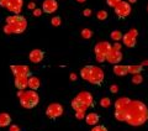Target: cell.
Here are the masks:
<instances>
[{
    "label": "cell",
    "instance_id": "29",
    "mask_svg": "<svg viewBox=\"0 0 148 131\" xmlns=\"http://www.w3.org/2000/svg\"><path fill=\"white\" fill-rule=\"evenodd\" d=\"M121 1H122V0H106V4H108L110 8H114L115 9Z\"/></svg>",
    "mask_w": 148,
    "mask_h": 131
},
{
    "label": "cell",
    "instance_id": "2",
    "mask_svg": "<svg viewBox=\"0 0 148 131\" xmlns=\"http://www.w3.org/2000/svg\"><path fill=\"white\" fill-rule=\"evenodd\" d=\"M80 77L84 79V81L89 82L94 85H101L105 79V73L100 67H96V66H84L80 69Z\"/></svg>",
    "mask_w": 148,
    "mask_h": 131
},
{
    "label": "cell",
    "instance_id": "41",
    "mask_svg": "<svg viewBox=\"0 0 148 131\" xmlns=\"http://www.w3.org/2000/svg\"><path fill=\"white\" fill-rule=\"evenodd\" d=\"M136 1H137V0H128V3H130V4H131V3H136Z\"/></svg>",
    "mask_w": 148,
    "mask_h": 131
},
{
    "label": "cell",
    "instance_id": "35",
    "mask_svg": "<svg viewBox=\"0 0 148 131\" xmlns=\"http://www.w3.org/2000/svg\"><path fill=\"white\" fill-rule=\"evenodd\" d=\"M83 15L86 16V17H89L91 15V10H90V9H84V11H83Z\"/></svg>",
    "mask_w": 148,
    "mask_h": 131
},
{
    "label": "cell",
    "instance_id": "3",
    "mask_svg": "<svg viewBox=\"0 0 148 131\" xmlns=\"http://www.w3.org/2000/svg\"><path fill=\"white\" fill-rule=\"evenodd\" d=\"M27 29V20L22 15H11L6 17V24L4 26V32L6 35L22 34Z\"/></svg>",
    "mask_w": 148,
    "mask_h": 131
},
{
    "label": "cell",
    "instance_id": "36",
    "mask_svg": "<svg viewBox=\"0 0 148 131\" xmlns=\"http://www.w3.org/2000/svg\"><path fill=\"white\" fill-rule=\"evenodd\" d=\"M9 131H20V128H18L17 125H10V128H9Z\"/></svg>",
    "mask_w": 148,
    "mask_h": 131
},
{
    "label": "cell",
    "instance_id": "21",
    "mask_svg": "<svg viewBox=\"0 0 148 131\" xmlns=\"http://www.w3.org/2000/svg\"><path fill=\"white\" fill-rule=\"evenodd\" d=\"M40 85H41V82L37 77H35V76L29 77V88L31 90H37L40 88Z\"/></svg>",
    "mask_w": 148,
    "mask_h": 131
},
{
    "label": "cell",
    "instance_id": "4",
    "mask_svg": "<svg viewBox=\"0 0 148 131\" xmlns=\"http://www.w3.org/2000/svg\"><path fill=\"white\" fill-rule=\"evenodd\" d=\"M17 98L20 100V104L25 109H34L40 103V95L37 94L36 90H18Z\"/></svg>",
    "mask_w": 148,
    "mask_h": 131
},
{
    "label": "cell",
    "instance_id": "43",
    "mask_svg": "<svg viewBox=\"0 0 148 131\" xmlns=\"http://www.w3.org/2000/svg\"><path fill=\"white\" fill-rule=\"evenodd\" d=\"M147 10H148V6H147Z\"/></svg>",
    "mask_w": 148,
    "mask_h": 131
},
{
    "label": "cell",
    "instance_id": "26",
    "mask_svg": "<svg viewBox=\"0 0 148 131\" xmlns=\"http://www.w3.org/2000/svg\"><path fill=\"white\" fill-rule=\"evenodd\" d=\"M96 19L100 21H104L108 19V11L106 10H99L98 12H96Z\"/></svg>",
    "mask_w": 148,
    "mask_h": 131
},
{
    "label": "cell",
    "instance_id": "33",
    "mask_svg": "<svg viewBox=\"0 0 148 131\" xmlns=\"http://www.w3.org/2000/svg\"><path fill=\"white\" fill-rule=\"evenodd\" d=\"M110 92L114 93V94H116V93L119 92V87L116 85V84H112V85L110 87Z\"/></svg>",
    "mask_w": 148,
    "mask_h": 131
},
{
    "label": "cell",
    "instance_id": "9",
    "mask_svg": "<svg viewBox=\"0 0 148 131\" xmlns=\"http://www.w3.org/2000/svg\"><path fill=\"white\" fill-rule=\"evenodd\" d=\"M10 69L14 76H25V77H31V69L29 66L26 64H11Z\"/></svg>",
    "mask_w": 148,
    "mask_h": 131
},
{
    "label": "cell",
    "instance_id": "38",
    "mask_svg": "<svg viewBox=\"0 0 148 131\" xmlns=\"http://www.w3.org/2000/svg\"><path fill=\"white\" fill-rule=\"evenodd\" d=\"M77 74L75 73H71V76H69V79H71V81H77Z\"/></svg>",
    "mask_w": 148,
    "mask_h": 131
},
{
    "label": "cell",
    "instance_id": "20",
    "mask_svg": "<svg viewBox=\"0 0 148 131\" xmlns=\"http://www.w3.org/2000/svg\"><path fill=\"white\" fill-rule=\"evenodd\" d=\"M11 124V116L8 113H0V128H8Z\"/></svg>",
    "mask_w": 148,
    "mask_h": 131
},
{
    "label": "cell",
    "instance_id": "31",
    "mask_svg": "<svg viewBox=\"0 0 148 131\" xmlns=\"http://www.w3.org/2000/svg\"><path fill=\"white\" fill-rule=\"evenodd\" d=\"M85 113L86 111H75V118L78 119V120H82V119H84L85 118Z\"/></svg>",
    "mask_w": 148,
    "mask_h": 131
},
{
    "label": "cell",
    "instance_id": "40",
    "mask_svg": "<svg viewBox=\"0 0 148 131\" xmlns=\"http://www.w3.org/2000/svg\"><path fill=\"white\" fill-rule=\"evenodd\" d=\"M142 66H147V67H148V61H145V62H142Z\"/></svg>",
    "mask_w": 148,
    "mask_h": 131
},
{
    "label": "cell",
    "instance_id": "14",
    "mask_svg": "<svg viewBox=\"0 0 148 131\" xmlns=\"http://www.w3.org/2000/svg\"><path fill=\"white\" fill-rule=\"evenodd\" d=\"M45 58V52L42 50H40V48H35V50H32L30 54H29V59H30V62L32 63H40V62H42Z\"/></svg>",
    "mask_w": 148,
    "mask_h": 131
},
{
    "label": "cell",
    "instance_id": "25",
    "mask_svg": "<svg viewBox=\"0 0 148 131\" xmlns=\"http://www.w3.org/2000/svg\"><path fill=\"white\" fill-rule=\"evenodd\" d=\"M131 82L133 84H136V85H138V84H141L143 82V76L141 73H138V74H133L132 76V79H131Z\"/></svg>",
    "mask_w": 148,
    "mask_h": 131
},
{
    "label": "cell",
    "instance_id": "6",
    "mask_svg": "<svg viewBox=\"0 0 148 131\" xmlns=\"http://www.w3.org/2000/svg\"><path fill=\"white\" fill-rule=\"evenodd\" d=\"M46 115L47 118L51 120H54V119H58L63 115V106L59 104V103H52L47 106L46 109Z\"/></svg>",
    "mask_w": 148,
    "mask_h": 131
},
{
    "label": "cell",
    "instance_id": "12",
    "mask_svg": "<svg viewBox=\"0 0 148 131\" xmlns=\"http://www.w3.org/2000/svg\"><path fill=\"white\" fill-rule=\"evenodd\" d=\"M106 61L111 64H119L122 61V52L121 51L111 48L110 52L108 53V56H106Z\"/></svg>",
    "mask_w": 148,
    "mask_h": 131
},
{
    "label": "cell",
    "instance_id": "18",
    "mask_svg": "<svg viewBox=\"0 0 148 131\" xmlns=\"http://www.w3.org/2000/svg\"><path fill=\"white\" fill-rule=\"evenodd\" d=\"M71 105H72V108H73V109L75 110V111H86V110H88V106L84 104V103H82L77 97L72 100Z\"/></svg>",
    "mask_w": 148,
    "mask_h": 131
},
{
    "label": "cell",
    "instance_id": "1",
    "mask_svg": "<svg viewBox=\"0 0 148 131\" xmlns=\"http://www.w3.org/2000/svg\"><path fill=\"white\" fill-rule=\"evenodd\" d=\"M148 120V108L140 100H131L126 108V123L131 126H141Z\"/></svg>",
    "mask_w": 148,
    "mask_h": 131
},
{
    "label": "cell",
    "instance_id": "13",
    "mask_svg": "<svg viewBox=\"0 0 148 131\" xmlns=\"http://www.w3.org/2000/svg\"><path fill=\"white\" fill-rule=\"evenodd\" d=\"M42 10L45 14H53L58 10V3L57 0H45L42 4Z\"/></svg>",
    "mask_w": 148,
    "mask_h": 131
},
{
    "label": "cell",
    "instance_id": "28",
    "mask_svg": "<svg viewBox=\"0 0 148 131\" xmlns=\"http://www.w3.org/2000/svg\"><path fill=\"white\" fill-rule=\"evenodd\" d=\"M51 24H52L54 27L61 26V24H62V19L59 17V16H54V17H52V20H51Z\"/></svg>",
    "mask_w": 148,
    "mask_h": 131
},
{
    "label": "cell",
    "instance_id": "23",
    "mask_svg": "<svg viewBox=\"0 0 148 131\" xmlns=\"http://www.w3.org/2000/svg\"><path fill=\"white\" fill-rule=\"evenodd\" d=\"M110 37L114 41H116V42H119V41H121L122 40V37H123V34L121 31H119V30H115V31H112L110 34Z\"/></svg>",
    "mask_w": 148,
    "mask_h": 131
},
{
    "label": "cell",
    "instance_id": "39",
    "mask_svg": "<svg viewBox=\"0 0 148 131\" xmlns=\"http://www.w3.org/2000/svg\"><path fill=\"white\" fill-rule=\"evenodd\" d=\"M6 4H8V0H0V6L1 8H6Z\"/></svg>",
    "mask_w": 148,
    "mask_h": 131
},
{
    "label": "cell",
    "instance_id": "42",
    "mask_svg": "<svg viewBox=\"0 0 148 131\" xmlns=\"http://www.w3.org/2000/svg\"><path fill=\"white\" fill-rule=\"evenodd\" d=\"M77 1H78V3H85L86 0H77Z\"/></svg>",
    "mask_w": 148,
    "mask_h": 131
},
{
    "label": "cell",
    "instance_id": "34",
    "mask_svg": "<svg viewBox=\"0 0 148 131\" xmlns=\"http://www.w3.org/2000/svg\"><path fill=\"white\" fill-rule=\"evenodd\" d=\"M27 8H29L30 10H32V11H34V10H35V9H36L37 6H36L35 1H31V3H29V5H27Z\"/></svg>",
    "mask_w": 148,
    "mask_h": 131
},
{
    "label": "cell",
    "instance_id": "27",
    "mask_svg": "<svg viewBox=\"0 0 148 131\" xmlns=\"http://www.w3.org/2000/svg\"><path fill=\"white\" fill-rule=\"evenodd\" d=\"M82 36H83V39L89 40L90 37L92 36V31L89 30V29H83V30H82Z\"/></svg>",
    "mask_w": 148,
    "mask_h": 131
},
{
    "label": "cell",
    "instance_id": "16",
    "mask_svg": "<svg viewBox=\"0 0 148 131\" xmlns=\"http://www.w3.org/2000/svg\"><path fill=\"white\" fill-rule=\"evenodd\" d=\"M114 73L119 77H125L128 74V66L125 64H115L114 66Z\"/></svg>",
    "mask_w": 148,
    "mask_h": 131
},
{
    "label": "cell",
    "instance_id": "10",
    "mask_svg": "<svg viewBox=\"0 0 148 131\" xmlns=\"http://www.w3.org/2000/svg\"><path fill=\"white\" fill-rule=\"evenodd\" d=\"M22 5H24V0H8L6 9L14 15H20L22 10Z\"/></svg>",
    "mask_w": 148,
    "mask_h": 131
},
{
    "label": "cell",
    "instance_id": "15",
    "mask_svg": "<svg viewBox=\"0 0 148 131\" xmlns=\"http://www.w3.org/2000/svg\"><path fill=\"white\" fill-rule=\"evenodd\" d=\"M14 84H15V88L17 90H25V88L29 87V77L16 76L15 81H14Z\"/></svg>",
    "mask_w": 148,
    "mask_h": 131
},
{
    "label": "cell",
    "instance_id": "5",
    "mask_svg": "<svg viewBox=\"0 0 148 131\" xmlns=\"http://www.w3.org/2000/svg\"><path fill=\"white\" fill-rule=\"evenodd\" d=\"M111 48H112V46H111V43H110V42H108V41H100V42H98V43L95 45V47H94L96 61H98L99 63L105 62V61H106V56H108V53L110 52Z\"/></svg>",
    "mask_w": 148,
    "mask_h": 131
},
{
    "label": "cell",
    "instance_id": "19",
    "mask_svg": "<svg viewBox=\"0 0 148 131\" xmlns=\"http://www.w3.org/2000/svg\"><path fill=\"white\" fill-rule=\"evenodd\" d=\"M130 101H131V99L130 98H119V99L115 101V110H119V109H126L127 105L130 104Z\"/></svg>",
    "mask_w": 148,
    "mask_h": 131
},
{
    "label": "cell",
    "instance_id": "44",
    "mask_svg": "<svg viewBox=\"0 0 148 131\" xmlns=\"http://www.w3.org/2000/svg\"><path fill=\"white\" fill-rule=\"evenodd\" d=\"M32 1H34V0H32Z\"/></svg>",
    "mask_w": 148,
    "mask_h": 131
},
{
    "label": "cell",
    "instance_id": "37",
    "mask_svg": "<svg viewBox=\"0 0 148 131\" xmlns=\"http://www.w3.org/2000/svg\"><path fill=\"white\" fill-rule=\"evenodd\" d=\"M112 48H114V50H117V51H121V48H122V45H120L119 42H116V43H114Z\"/></svg>",
    "mask_w": 148,
    "mask_h": 131
},
{
    "label": "cell",
    "instance_id": "32",
    "mask_svg": "<svg viewBox=\"0 0 148 131\" xmlns=\"http://www.w3.org/2000/svg\"><path fill=\"white\" fill-rule=\"evenodd\" d=\"M42 12H43V10H42V9H38V8H36L35 10H34V16L38 17V16H41V15H42Z\"/></svg>",
    "mask_w": 148,
    "mask_h": 131
},
{
    "label": "cell",
    "instance_id": "8",
    "mask_svg": "<svg viewBox=\"0 0 148 131\" xmlns=\"http://www.w3.org/2000/svg\"><path fill=\"white\" fill-rule=\"evenodd\" d=\"M114 10H115V14H116V16L119 19H125L130 15V12H131V4L128 1H123L122 0Z\"/></svg>",
    "mask_w": 148,
    "mask_h": 131
},
{
    "label": "cell",
    "instance_id": "30",
    "mask_svg": "<svg viewBox=\"0 0 148 131\" xmlns=\"http://www.w3.org/2000/svg\"><path fill=\"white\" fill-rule=\"evenodd\" d=\"M91 131H109V130L105 125H95V126H92Z\"/></svg>",
    "mask_w": 148,
    "mask_h": 131
},
{
    "label": "cell",
    "instance_id": "24",
    "mask_svg": "<svg viewBox=\"0 0 148 131\" xmlns=\"http://www.w3.org/2000/svg\"><path fill=\"white\" fill-rule=\"evenodd\" d=\"M111 99L109 97H105V98H103V99L100 100V105H101V108H104V109H108V108H110L111 106Z\"/></svg>",
    "mask_w": 148,
    "mask_h": 131
},
{
    "label": "cell",
    "instance_id": "22",
    "mask_svg": "<svg viewBox=\"0 0 148 131\" xmlns=\"http://www.w3.org/2000/svg\"><path fill=\"white\" fill-rule=\"evenodd\" d=\"M143 71V66L142 64H130L128 66V74H138Z\"/></svg>",
    "mask_w": 148,
    "mask_h": 131
},
{
    "label": "cell",
    "instance_id": "17",
    "mask_svg": "<svg viewBox=\"0 0 148 131\" xmlns=\"http://www.w3.org/2000/svg\"><path fill=\"white\" fill-rule=\"evenodd\" d=\"M99 120H100V116H99V114H96V113H89V114H86V116H85V123L88 125H90V126L98 125Z\"/></svg>",
    "mask_w": 148,
    "mask_h": 131
},
{
    "label": "cell",
    "instance_id": "7",
    "mask_svg": "<svg viewBox=\"0 0 148 131\" xmlns=\"http://www.w3.org/2000/svg\"><path fill=\"white\" fill-rule=\"evenodd\" d=\"M137 36H138V31L137 29H131L128 30L126 34H123L122 37V41H123V45L128 48H133L137 43Z\"/></svg>",
    "mask_w": 148,
    "mask_h": 131
},
{
    "label": "cell",
    "instance_id": "11",
    "mask_svg": "<svg viewBox=\"0 0 148 131\" xmlns=\"http://www.w3.org/2000/svg\"><path fill=\"white\" fill-rule=\"evenodd\" d=\"M77 98L79 99L82 103H84V104L88 106V108H94L95 106V100H94V98H92L91 95V93L90 92H80V93H78V95Z\"/></svg>",
    "mask_w": 148,
    "mask_h": 131
}]
</instances>
